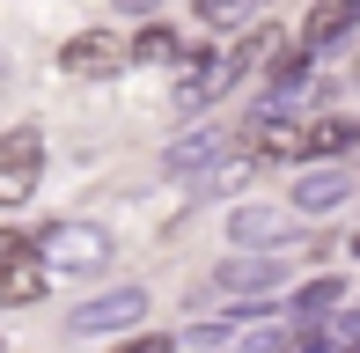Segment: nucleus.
I'll list each match as a JSON object with an SVG mask.
<instances>
[{"label":"nucleus","mask_w":360,"mask_h":353,"mask_svg":"<svg viewBox=\"0 0 360 353\" xmlns=\"http://www.w3.org/2000/svg\"><path fill=\"white\" fill-rule=\"evenodd\" d=\"M236 82H250V74H243V59H236V44H228V52H184V74H176V110H184V118H199V110H214Z\"/></svg>","instance_id":"obj_3"},{"label":"nucleus","mask_w":360,"mask_h":353,"mask_svg":"<svg viewBox=\"0 0 360 353\" xmlns=\"http://www.w3.org/2000/svg\"><path fill=\"white\" fill-rule=\"evenodd\" d=\"M30 236H37V258L52 272H103L118 258L110 229H96V221H52V229H30Z\"/></svg>","instance_id":"obj_1"},{"label":"nucleus","mask_w":360,"mask_h":353,"mask_svg":"<svg viewBox=\"0 0 360 353\" xmlns=\"http://www.w3.org/2000/svg\"><path fill=\"white\" fill-rule=\"evenodd\" d=\"M44 280H52V265L37 258V236L8 229V243H0V309H30L44 295Z\"/></svg>","instance_id":"obj_7"},{"label":"nucleus","mask_w":360,"mask_h":353,"mask_svg":"<svg viewBox=\"0 0 360 353\" xmlns=\"http://www.w3.org/2000/svg\"><path fill=\"white\" fill-rule=\"evenodd\" d=\"M346 250H353V258H360V229H353V243H346Z\"/></svg>","instance_id":"obj_17"},{"label":"nucleus","mask_w":360,"mask_h":353,"mask_svg":"<svg viewBox=\"0 0 360 353\" xmlns=\"http://www.w3.org/2000/svg\"><path fill=\"white\" fill-rule=\"evenodd\" d=\"M353 82H360V67H353Z\"/></svg>","instance_id":"obj_18"},{"label":"nucleus","mask_w":360,"mask_h":353,"mask_svg":"<svg viewBox=\"0 0 360 353\" xmlns=\"http://www.w3.org/2000/svg\"><path fill=\"white\" fill-rule=\"evenodd\" d=\"M338 302H346V280H338V272H309V280L294 287L287 316L294 324H302V316H338Z\"/></svg>","instance_id":"obj_13"},{"label":"nucleus","mask_w":360,"mask_h":353,"mask_svg":"<svg viewBox=\"0 0 360 353\" xmlns=\"http://www.w3.org/2000/svg\"><path fill=\"white\" fill-rule=\"evenodd\" d=\"M133 67H184V37L169 23H140L133 37Z\"/></svg>","instance_id":"obj_14"},{"label":"nucleus","mask_w":360,"mask_h":353,"mask_svg":"<svg viewBox=\"0 0 360 353\" xmlns=\"http://www.w3.org/2000/svg\"><path fill=\"white\" fill-rule=\"evenodd\" d=\"M81 339H110V331H140L147 324V287H110V295H89L67 316Z\"/></svg>","instance_id":"obj_8"},{"label":"nucleus","mask_w":360,"mask_h":353,"mask_svg":"<svg viewBox=\"0 0 360 353\" xmlns=\"http://www.w3.org/2000/svg\"><path fill=\"white\" fill-rule=\"evenodd\" d=\"M294 206H265V199H250V206H236L228 214V243L236 250H287L294 243Z\"/></svg>","instance_id":"obj_10"},{"label":"nucleus","mask_w":360,"mask_h":353,"mask_svg":"<svg viewBox=\"0 0 360 353\" xmlns=\"http://www.w3.org/2000/svg\"><path fill=\"white\" fill-rule=\"evenodd\" d=\"M228 155H243V133H228V125H191V133H176L169 148H162V176H214Z\"/></svg>","instance_id":"obj_5"},{"label":"nucleus","mask_w":360,"mask_h":353,"mask_svg":"<svg viewBox=\"0 0 360 353\" xmlns=\"http://www.w3.org/2000/svg\"><path fill=\"white\" fill-rule=\"evenodd\" d=\"M353 191H360V176H353L346 162H302V176H294V191H287V206L316 221V214H338Z\"/></svg>","instance_id":"obj_9"},{"label":"nucleus","mask_w":360,"mask_h":353,"mask_svg":"<svg viewBox=\"0 0 360 353\" xmlns=\"http://www.w3.org/2000/svg\"><path fill=\"white\" fill-rule=\"evenodd\" d=\"M184 339H169V331H125L118 339V353H176Z\"/></svg>","instance_id":"obj_16"},{"label":"nucleus","mask_w":360,"mask_h":353,"mask_svg":"<svg viewBox=\"0 0 360 353\" xmlns=\"http://www.w3.org/2000/svg\"><path fill=\"white\" fill-rule=\"evenodd\" d=\"M360 148V118L353 110H309V162H338Z\"/></svg>","instance_id":"obj_12"},{"label":"nucleus","mask_w":360,"mask_h":353,"mask_svg":"<svg viewBox=\"0 0 360 353\" xmlns=\"http://www.w3.org/2000/svg\"><path fill=\"white\" fill-rule=\"evenodd\" d=\"M353 30H360V0H309V15H302V30H294V44H309L316 59H331Z\"/></svg>","instance_id":"obj_11"},{"label":"nucleus","mask_w":360,"mask_h":353,"mask_svg":"<svg viewBox=\"0 0 360 353\" xmlns=\"http://www.w3.org/2000/svg\"><path fill=\"white\" fill-rule=\"evenodd\" d=\"M191 15H199L206 30H243L250 23V0H191Z\"/></svg>","instance_id":"obj_15"},{"label":"nucleus","mask_w":360,"mask_h":353,"mask_svg":"<svg viewBox=\"0 0 360 353\" xmlns=\"http://www.w3.org/2000/svg\"><path fill=\"white\" fill-rule=\"evenodd\" d=\"M125 67H133V37H118V30H81V37L59 44V74L67 82H110Z\"/></svg>","instance_id":"obj_6"},{"label":"nucleus","mask_w":360,"mask_h":353,"mask_svg":"<svg viewBox=\"0 0 360 353\" xmlns=\"http://www.w3.org/2000/svg\"><path fill=\"white\" fill-rule=\"evenodd\" d=\"M287 250H236V258H221L214 265V280H206V295H221L228 309L236 302H265L272 287H287Z\"/></svg>","instance_id":"obj_2"},{"label":"nucleus","mask_w":360,"mask_h":353,"mask_svg":"<svg viewBox=\"0 0 360 353\" xmlns=\"http://www.w3.org/2000/svg\"><path fill=\"white\" fill-rule=\"evenodd\" d=\"M44 176V125H8L0 133V206H30Z\"/></svg>","instance_id":"obj_4"}]
</instances>
